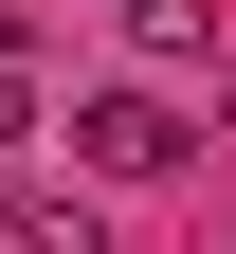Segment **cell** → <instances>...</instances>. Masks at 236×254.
Returning <instances> with one entry per match:
<instances>
[{
    "label": "cell",
    "instance_id": "cell-1",
    "mask_svg": "<svg viewBox=\"0 0 236 254\" xmlns=\"http://www.w3.org/2000/svg\"><path fill=\"white\" fill-rule=\"evenodd\" d=\"M73 164H91V182H182L200 127L163 109V91H73Z\"/></svg>",
    "mask_w": 236,
    "mask_h": 254
},
{
    "label": "cell",
    "instance_id": "cell-2",
    "mask_svg": "<svg viewBox=\"0 0 236 254\" xmlns=\"http://www.w3.org/2000/svg\"><path fill=\"white\" fill-rule=\"evenodd\" d=\"M37 91H55V55H37V18H18V0H0V127L37 109Z\"/></svg>",
    "mask_w": 236,
    "mask_h": 254
},
{
    "label": "cell",
    "instance_id": "cell-3",
    "mask_svg": "<svg viewBox=\"0 0 236 254\" xmlns=\"http://www.w3.org/2000/svg\"><path fill=\"white\" fill-rule=\"evenodd\" d=\"M127 37L146 55H218V0H127Z\"/></svg>",
    "mask_w": 236,
    "mask_h": 254
},
{
    "label": "cell",
    "instance_id": "cell-4",
    "mask_svg": "<svg viewBox=\"0 0 236 254\" xmlns=\"http://www.w3.org/2000/svg\"><path fill=\"white\" fill-rule=\"evenodd\" d=\"M18 254H109V236H91V200H37V218H18Z\"/></svg>",
    "mask_w": 236,
    "mask_h": 254
},
{
    "label": "cell",
    "instance_id": "cell-5",
    "mask_svg": "<svg viewBox=\"0 0 236 254\" xmlns=\"http://www.w3.org/2000/svg\"><path fill=\"white\" fill-rule=\"evenodd\" d=\"M18 218H37V182H18V164H0V254H18Z\"/></svg>",
    "mask_w": 236,
    "mask_h": 254
}]
</instances>
